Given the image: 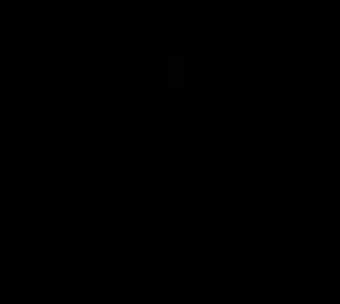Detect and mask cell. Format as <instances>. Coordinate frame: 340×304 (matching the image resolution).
Returning <instances> with one entry per match:
<instances>
[{"mask_svg":"<svg viewBox=\"0 0 340 304\" xmlns=\"http://www.w3.org/2000/svg\"><path fill=\"white\" fill-rule=\"evenodd\" d=\"M185 59H179V50H173V56H170V62H167V79H170V85L173 91H179V82H185Z\"/></svg>","mask_w":340,"mask_h":304,"instance_id":"6da1fadb","label":"cell"}]
</instances>
